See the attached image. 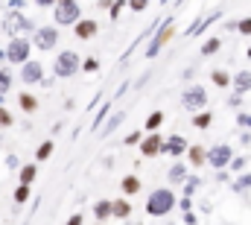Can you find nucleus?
<instances>
[{"label":"nucleus","instance_id":"41","mask_svg":"<svg viewBox=\"0 0 251 225\" xmlns=\"http://www.w3.org/2000/svg\"><path fill=\"white\" fill-rule=\"evenodd\" d=\"M97 225H105V223H97Z\"/></svg>","mask_w":251,"mask_h":225},{"label":"nucleus","instance_id":"39","mask_svg":"<svg viewBox=\"0 0 251 225\" xmlns=\"http://www.w3.org/2000/svg\"><path fill=\"white\" fill-rule=\"evenodd\" d=\"M128 9H131V12H143V9H146V3H143V0H140V3L134 0V3H128Z\"/></svg>","mask_w":251,"mask_h":225},{"label":"nucleus","instance_id":"14","mask_svg":"<svg viewBox=\"0 0 251 225\" xmlns=\"http://www.w3.org/2000/svg\"><path fill=\"white\" fill-rule=\"evenodd\" d=\"M111 217L114 220H128L131 217V202L128 199H114L111 202Z\"/></svg>","mask_w":251,"mask_h":225},{"label":"nucleus","instance_id":"37","mask_svg":"<svg viewBox=\"0 0 251 225\" xmlns=\"http://www.w3.org/2000/svg\"><path fill=\"white\" fill-rule=\"evenodd\" d=\"M120 120H123V114H117V117H111V120H108V126H105V132H111L114 126H120Z\"/></svg>","mask_w":251,"mask_h":225},{"label":"nucleus","instance_id":"33","mask_svg":"<svg viewBox=\"0 0 251 225\" xmlns=\"http://www.w3.org/2000/svg\"><path fill=\"white\" fill-rule=\"evenodd\" d=\"M140 141H143V135H140V132H131V135L126 138V143H128V146H134V143H140Z\"/></svg>","mask_w":251,"mask_h":225},{"label":"nucleus","instance_id":"34","mask_svg":"<svg viewBox=\"0 0 251 225\" xmlns=\"http://www.w3.org/2000/svg\"><path fill=\"white\" fill-rule=\"evenodd\" d=\"M64 225H85V217H82V214H73V217H70Z\"/></svg>","mask_w":251,"mask_h":225},{"label":"nucleus","instance_id":"8","mask_svg":"<svg viewBox=\"0 0 251 225\" xmlns=\"http://www.w3.org/2000/svg\"><path fill=\"white\" fill-rule=\"evenodd\" d=\"M173 32H176V21H173V18H167V21H164V29H161V32L152 38V44L146 47V58H155V56H158V50H161V47L173 38Z\"/></svg>","mask_w":251,"mask_h":225},{"label":"nucleus","instance_id":"23","mask_svg":"<svg viewBox=\"0 0 251 225\" xmlns=\"http://www.w3.org/2000/svg\"><path fill=\"white\" fill-rule=\"evenodd\" d=\"M219 47H222L219 38H207V41L201 44V56H213V53H219Z\"/></svg>","mask_w":251,"mask_h":225},{"label":"nucleus","instance_id":"1","mask_svg":"<svg viewBox=\"0 0 251 225\" xmlns=\"http://www.w3.org/2000/svg\"><path fill=\"white\" fill-rule=\"evenodd\" d=\"M173 208H176V193L170 187H158L146 199V214L149 217H167Z\"/></svg>","mask_w":251,"mask_h":225},{"label":"nucleus","instance_id":"2","mask_svg":"<svg viewBox=\"0 0 251 225\" xmlns=\"http://www.w3.org/2000/svg\"><path fill=\"white\" fill-rule=\"evenodd\" d=\"M53 21H56V27H76L82 21V6L76 0H59V3H53Z\"/></svg>","mask_w":251,"mask_h":225},{"label":"nucleus","instance_id":"25","mask_svg":"<svg viewBox=\"0 0 251 225\" xmlns=\"http://www.w3.org/2000/svg\"><path fill=\"white\" fill-rule=\"evenodd\" d=\"M29 193H32V187H26V184H18V187H15V196H12V199H15V205H24V202L29 199Z\"/></svg>","mask_w":251,"mask_h":225},{"label":"nucleus","instance_id":"12","mask_svg":"<svg viewBox=\"0 0 251 225\" xmlns=\"http://www.w3.org/2000/svg\"><path fill=\"white\" fill-rule=\"evenodd\" d=\"M184 152H187V141H184L181 135H170V138L164 141V152H161V155H176V158H178V155H184Z\"/></svg>","mask_w":251,"mask_h":225},{"label":"nucleus","instance_id":"15","mask_svg":"<svg viewBox=\"0 0 251 225\" xmlns=\"http://www.w3.org/2000/svg\"><path fill=\"white\" fill-rule=\"evenodd\" d=\"M231 82H234V91L237 94H249L251 91V70H240Z\"/></svg>","mask_w":251,"mask_h":225},{"label":"nucleus","instance_id":"18","mask_svg":"<svg viewBox=\"0 0 251 225\" xmlns=\"http://www.w3.org/2000/svg\"><path fill=\"white\" fill-rule=\"evenodd\" d=\"M18 178H21V184L32 187V181L38 178V164H24V167H21V175H18Z\"/></svg>","mask_w":251,"mask_h":225},{"label":"nucleus","instance_id":"24","mask_svg":"<svg viewBox=\"0 0 251 225\" xmlns=\"http://www.w3.org/2000/svg\"><path fill=\"white\" fill-rule=\"evenodd\" d=\"M210 79H213V85H216V88H228V85H231V76H228L225 70H213V73H210Z\"/></svg>","mask_w":251,"mask_h":225},{"label":"nucleus","instance_id":"16","mask_svg":"<svg viewBox=\"0 0 251 225\" xmlns=\"http://www.w3.org/2000/svg\"><path fill=\"white\" fill-rule=\"evenodd\" d=\"M170 181H173V184H184V181H187V164H184V161H176V164L170 167Z\"/></svg>","mask_w":251,"mask_h":225},{"label":"nucleus","instance_id":"11","mask_svg":"<svg viewBox=\"0 0 251 225\" xmlns=\"http://www.w3.org/2000/svg\"><path fill=\"white\" fill-rule=\"evenodd\" d=\"M3 29H6L9 35H15V32H29V29H32V21H26L24 15H9L6 24H3ZM32 32H35V29H32Z\"/></svg>","mask_w":251,"mask_h":225},{"label":"nucleus","instance_id":"38","mask_svg":"<svg viewBox=\"0 0 251 225\" xmlns=\"http://www.w3.org/2000/svg\"><path fill=\"white\" fill-rule=\"evenodd\" d=\"M231 169H246V158H234L231 161Z\"/></svg>","mask_w":251,"mask_h":225},{"label":"nucleus","instance_id":"19","mask_svg":"<svg viewBox=\"0 0 251 225\" xmlns=\"http://www.w3.org/2000/svg\"><path fill=\"white\" fill-rule=\"evenodd\" d=\"M94 217H97L100 223L111 220V202H108V199H100V202L94 205Z\"/></svg>","mask_w":251,"mask_h":225},{"label":"nucleus","instance_id":"27","mask_svg":"<svg viewBox=\"0 0 251 225\" xmlns=\"http://www.w3.org/2000/svg\"><path fill=\"white\" fill-rule=\"evenodd\" d=\"M210 123H213V114L207 112H201V114H196V117H193V126H196V129H207V126H210Z\"/></svg>","mask_w":251,"mask_h":225},{"label":"nucleus","instance_id":"6","mask_svg":"<svg viewBox=\"0 0 251 225\" xmlns=\"http://www.w3.org/2000/svg\"><path fill=\"white\" fill-rule=\"evenodd\" d=\"M234 161V149L228 146V143H216V146H210L207 149V164L213 169H222V167H228Z\"/></svg>","mask_w":251,"mask_h":225},{"label":"nucleus","instance_id":"5","mask_svg":"<svg viewBox=\"0 0 251 225\" xmlns=\"http://www.w3.org/2000/svg\"><path fill=\"white\" fill-rule=\"evenodd\" d=\"M181 106H184L187 112H201V109L207 106V91H204L201 85H193V88H187V91L181 94Z\"/></svg>","mask_w":251,"mask_h":225},{"label":"nucleus","instance_id":"10","mask_svg":"<svg viewBox=\"0 0 251 225\" xmlns=\"http://www.w3.org/2000/svg\"><path fill=\"white\" fill-rule=\"evenodd\" d=\"M161 152H164V138H161L158 132H152L149 138L140 141V155H143V158H155V155H161Z\"/></svg>","mask_w":251,"mask_h":225},{"label":"nucleus","instance_id":"9","mask_svg":"<svg viewBox=\"0 0 251 225\" xmlns=\"http://www.w3.org/2000/svg\"><path fill=\"white\" fill-rule=\"evenodd\" d=\"M21 82H24V85H38V82H44V64H41V61H26V64L21 67Z\"/></svg>","mask_w":251,"mask_h":225},{"label":"nucleus","instance_id":"30","mask_svg":"<svg viewBox=\"0 0 251 225\" xmlns=\"http://www.w3.org/2000/svg\"><path fill=\"white\" fill-rule=\"evenodd\" d=\"M12 123H15V117L6 112V109H0V129H9Z\"/></svg>","mask_w":251,"mask_h":225},{"label":"nucleus","instance_id":"32","mask_svg":"<svg viewBox=\"0 0 251 225\" xmlns=\"http://www.w3.org/2000/svg\"><path fill=\"white\" fill-rule=\"evenodd\" d=\"M246 187H251V172H249V175H240V178H237V190H246Z\"/></svg>","mask_w":251,"mask_h":225},{"label":"nucleus","instance_id":"28","mask_svg":"<svg viewBox=\"0 0 251 225\" xmlns=\"http://www.w3.org/2000/svg\"><path fill=\"white\" fill-rule=\"evenodd\" d=\"M9 88H12V73H9L6 67H0V97H3Z\"/></svg>","mask_w":251,"mask_h":225},{"label":"nucleus","instance_id":"4","mask_svg":"<svg viewBox=\"0 0 251 225\" xmlns=\"http://www.w3.org/2000/svg\"><path fill=\"white\" fill-rule=\"evenodd\" d=\"M29 53H32V41L24 38V35H15L9 41V47L3 50V56H6L9 64H26L29 61Z\"/></svg>","mask_w":251,"mask_h":225},{"label":"nucleus","instance_id":"13","mask_svg":"<svg viewBox=\"0 0 251 225\" xmlns=\"http://www.w3.org/2000/svg\"><path fill=\"white\" fill-rule=\"evenodd\" d=\"M97 21H91V18H82L76 27H73V32H76V38H82V41H91L94 35H97Z\"/></svg>","mask_w":251,"mask_h":225},{"label":"nucleus","instance_id":"20","mask_svg":"<svg viewBox=\"0 0 251 225\" xmlns=\"http://www.w3.org/2000/svg\"><path fill=\"white\" fill-rule=\"evenodd\" d=\"M190 164L193 167H201V164H207V149L204 146H190Z\"/></svg>","mask_w":251,"mask_h":225},{"label":"nucleus","instance_id":"31","mask_svg":"<svg viewBox=\"0 0 251 225\" xmlns=\"http://www.w3.org/2000/svg\"><path fill=\"white\" fill-rule=\"evenodd\" d=\"M237 29H240L243 35H251V18H243V21L237 24Z\"/></svg>","mask_w":251,"mask_h":225},{"label":"nucleus","instance_id":"21","mask_svg":"<svg viewBox=\"0 0 251 225\" xmlns=\"http://www.w3.org/2000/svg\"><path fill=\"white\" fill-rule=\"evenodd\" d=\"M120 187H123L126 196H134V193L140 190V178H137V175H126L123 181H120Z\"/></svg>","mask_w":251,"mask_h":225},{"label":"nucleus","instance_id":"40","mask_svg":"<svg viewBox=\"0 0 251 225\" xmlns=\"http://www.w3.org/2000/svg\"><path fill=\"white\" fill-rule=\"evenodd\" d=\"M120 9H123V3H114V6H111V18H117V15H120Z\"/></svg>","mask_w":251,"mask_h":225},{"label":"nucleus","instance_id":"22","mask_svg":"<svg viewBox=\"0 0 251 225\" xmlns=\"http://www.w3.org/2000/svg\"><path fill=\"white\" fill-rule=\"evenodd\" d=\"M53 149H56V143H53V141H44V143L35 149V161H47V158L53 155Z\"/></svg>","mask_w":251,"mask_h":225},{"label":"nucleus","instance_id":"17","mask_svg":"<svg viewBox=\"0 0 251 225\" xmlns=\"http://www.w3.org/2000/svg\"><path fill=\"white\" fill-rule=\"evenodd\" d=\"M18 106H21L26 114H35V112H38V100H35L29 91H21V97H18Z\"/></svg>","mask_w":251,"mask_h":225},{"label":"nucleus","instance_id":"7","mask_svg":"<svg viewBox=\"0 0 251 225\" xmlns=\"http://www.w3.org/2000/svg\"><path fill=\"white\" fill-rule=\"evenodd\" d=\"M59 44V29L56 27H38L35 35H32V47L38 50H53Z\"/></svg>","mask_w":251,"mask_h":225},{"label":"nucleus","instance_id":"35","mask_svg":"<svg viewBox=\"0 0 251 225\" xmlns=\"http://www.w3.org/2000/svg\"><path fill=\"white\" fill-rule=\"evenodd\" d=\"M105 114H108V106H105L102 112L97 114V120H94V129H100V126H102V120H105Z\"/></svg>","mask_w":251,"mask_h":225},{"label":"nucleus","instance_id":"26","mask_svg":"<svg viewBox=\"0 0 251 225\" xmlns=\"http://www.w3.org/2000/svg\"><path fill=\"white\" fill-rule=\"evenodd\" d=\"M161 123H164V112H152L149 117H146V129H149V132L161 129Z\"/></svg>","mask_w":251,"mask_h":225},{"label":"nucleus","instance_id":"3","mask_svg":"<svg viewBox=\"0 0 251 225\" xmlns=\"http://www.w3.org/2000/svg\"><path fill=\"white\" fill-rule=\"evenodd\" d=\"M79 70H82V58H79V53H73V50H62V53L56 56V64H53L56 79H70V76L79 73Z\"/></svg>","mask_w":251,"mask_h":225},{"label":"nucleus","instance_id":"29","mask_svg":"<svg viewBox=\"0 0 251 225\" xmlns=\"http://www.w3.org/2000/svg\"><path fill=\"white\" fill-rule=\"evenodd\" d=\"M82 70H85V73H97V70H100V58L88 56L85 61H82Z\"/></svg>","mask_w":251,"mask_h":225},{"label":"nucleus","instance_id":"36","mask_svg":"<svg viewBox=\"0 0 251 225\" xmlns=\"http://www.w3.org/2000/svg\"><path fill=\"white\" fill-rule=\"evenodd\" d=\"M237 123H240V126H246V129H251V114H240V117H237Z\"/></svg>","mask_w":251,"mask_h":225}]
</instances>
